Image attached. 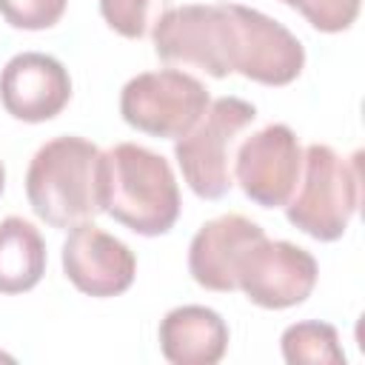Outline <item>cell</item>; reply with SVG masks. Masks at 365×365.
<instances>
[{
	"label": "cell",
	"mask_w": 365,
	"mask_h": 365,
	"mask_svg": "<svg viewBox=\"0 0 365 365\" xmlns=\"http://www.w3.org/2000/svg\"><path fill=\"white\" fill-rule=\"evenodd\" d=\"M97 6L111 31L125 40H143L151 34L157 17L168 9V0H100Z\"/></svg>",
	"instance_id": "obj_16"
},
{
	"label": "cell",
	"mask_w": 365,
	"mask_h": 365,
	"mask_svg": "<svg viewBox=\"0 0 365 365\" xmlns=\"http://www.w3.org/2000/svg\"><path fill=\"white\" fill-rule=\"evenodd\" d=\"M362 200V151L336 154L325 143L302 148V171L291 200L282 205L288 222L317 242L339 240Z\"/></svg>",
	"instance_id": "obj_3"
},
{
	"label": "cell",
	"mask_w": 365,
	"mask_h": 365,
	"mask_svg": "<svg viewBox=\"0 0 365 365\" xmlns=\"http://www.w3.org/2000/svg\"><path fill=\"white\" fill-rule=\"evenodd\" d=\"M66 279L86 297L108 299L120 297L134 285L137 257L114 234L94 225V220L68 228L60 251Z\"/></svg>",
	"instance_id": "obj_10"
},
{
	"label": "cell",
	"mask_w": 365,
	"mask_h": 365,
	"mask_svg": "<svg viewBox=\"0 0 365 365\" xmlns=\"http://www.w3.org/2000/svg\"><path fill=\"white\" fill-rule=\"evenodd\" d=\"M279 3L297 9L322 34L348 31L356 23L362 6V0H279Z\"/></svg>",
	"instance_id": "obj_17"
},
{
	"label": "cell",
	"mask_w": 365,
	"mask_h": 365,
	"mask_svg": "<svg viewBox=\"0 0 365 365\" xmlns=\"http://www.w3.org/2000/svg\"><path fill=\"white\" fill-rule=\"evenodd\" d=\"M319 279L314 254L288 240L259 237L237 265V291L257 308L285 311L302 305Z\"/></svg>",
	"instance_id": "obj_7"
},
{
	"label": "cell",
	"mask_w": 365,
	"mask_h": 365,
	"mask_svg": "<svg viewBox=\"0 0 365 365\" xmlns=\"http://www.w3.org/2000/svg\"><path fill=\"white\" fill-rule=\"evenodd\" d=\"M265 237V228L242 214H220L197 228L188 245V274L205 291H237L242 254Z\"/></svg>",
	"instance_id": "obj_12"
},
{
	"label": "cell",
	"mask_w": 365,
	"mask_h": 365,
	"mask_svg": "<svg viewBox=\"0 0 365 365\" xmlns=\"http://www.w3.org/2000/svg\"><path fill=\"white\" fill-rule=\"evenodd\" d=\"M208 88L182 68L134 74L120 91V117L134 131L160 140H180L208 108Z\"/></svg>",
	"instance_id": "obj_6"
},
{
	"label": "cell",
	"mask_w": 365,
	"mask_h": 365,
	"mask_svg": "<svg viewBox=\"0 0 365 365\" xmlns=\"http://www.w3.org/2000/svg\"><path fill=\"white\" fill-rule=\"evenodd\" d=\"M48 265L40 228L23 217L0 220V294L31 291Z\"/></svg>",
	"instance_id": "obj_14"
},
{
	"label": "cell",
	"mask_w": 365,
	"mask_h": 365,
	"mask_svg": "<svg viewBox=\"0 0 365 365\" xmlns=\"http://www.w3.org/2000/svg\"><path fill=\"white\" fill-rule=\"evenodd\" d=\"M157 339L174 365H217L228 351L231 331L208 305H177L160 319Z\"/></svg>",
	"instance_id": "obj_13"
},
{
	"label": "cell",
	"mask_w": 365,
	"mask_h": 365,
	"mask_svg": "<svg viewBox=\"0 0 365 365\" xmlns=\"http://www.w3.org/2000/svg\"><path fill=\"white\" fill-rule=\"evenodd\" d=\"M257 120L254 103L217 97L188 134L174 140V160L185 185L200 200H222L234 188V151L240 134Z\"/></svg>",
	"instance_id": "obj_4"
},
{
	"label": "cell",
	"mask_w": 365,
	"mask_h": 365,
	"mask_svg": "<svg viewBox=\"0 0 365 365\" xmlns=\"http://www.w3.org/2000/svg\"><path fill=\"white\" fill-rule=\"evenodd\" d=\"M234 20V71L259 86H291L305 68L299 37L259 9L228 3Z\"/></svg>",
	"instance_id": "obj_9"
},
{
	"label": "cell",
	"mask_w": 365,
	"mask_h": 365,
	"mask_svg": "<svg viewBox=\"0 0 365 365\" xmlns=\"http://www.w3.org/2000/svg\"><path fill=\"white\" fill-rule=\"evenodd\" d=\"M302 171V145L291 125L268 123L240 140L234 151V182L259 208H282Z\"/></svg>",
	"instance_id": "obj_8"
},
{
	"label": "cell",
	"mask_w": 365,
	"mask_h": 365,
	"mask_svg": "<svg viewBox=\"0 0 365 365\" xmlns=\"http://www.w3.org/2000/svg\"><path fill=\"white\" fill-rule=\"evenodd\" d=\"M100 148L77 134L43 143L26 168L31 211L51 228H71L100 211Z\"/></svg>",
	"instance_id": "obj_2"
},
{
	"label": "cell",
	"mask_w": 365,
	"mask_h": 365,
	"mask_svg": "<svg viewBox=\"0 0 365 365\" xmlns=\"http://www.w3.org/2000/svg\"><path fill=\"white\" fill-rule=\"evenodd\" d=\"M68 0H0V14L11 29L43 31L63 20Z\"/></svg>",
	"instance_id": "obj_18"
},
{
	"label": "cell",
	"mask_w": 365,
	"mask_h": 365,
	"mask_svg": "<svg viewBox=\"0 0 365 365\" xmlns=\"http://www.w3.org/2000/svg\"><path fill=\"white\" fill-rule=\"evenodd\" d=\"M279 348L288 365H345L339 331L331 322H319V319L294 322L282 331Z\"/></svg>",
	"instance_id": "obj_15"
},
{
	"label": "cell",
	"mask_w": 365,
	"mask_h": 365,
	"mask_svg": "<svg viewBox=\"0 0 365 365\" xmlns=\"http://www.w3.org/2000/svg\"><path fill=\"white\" fill-rule=\"evenodd\" d=\"M68 100V68L46 51H20L0 68V106L20 123L54 120Z\"/></svg>",
	"instance_id": "obj_11"
},
{
	"label": "cell",
	"mask_w": 365,
	"mask_h": 365,
	"mask_svg": "<svg viewBox=\"0 0 365 365\" xmlns=\"http://www.w3.org/2000/svg\"><path fill=\"white\" fill-rule=\"evenodd\" d=\"M154 54L165 66L200 68L208 77L234 74V20L228 3L168 6L154 29Z\"/></svg>",
	"instance_id": "obj_5"
},
{
	"label": "cell",
	"mask_w": 365,
	"mask_h": 365,
	"mask_svg": "<svg viewBox=\"0 0 365 365\" xmlns=\"http://www.w3.org/2000/svg\"><path fill=\"white\" fill-rule=\"evenodd\" d=\"M3 191H6V165L0 160V197H3Z\"/></svg>",
	"instance_id": "obj_19"
},
{
	"label": "cell",
	"mask_w": 365,
	"mask_h": 365,
	"mask_svg": "<svg viewBox=\"0 0 365 365\" xmlns=\"http://www.w3.org/2000/svg\"><path fill=\"white\" fill-rule=\"evenodd\" d=\"M180 182L171 163L137 143L100 154V211L140 237H163L180 217Z\"/></svg>",
	"instance_id": "obj_1"
}]
</instances>
